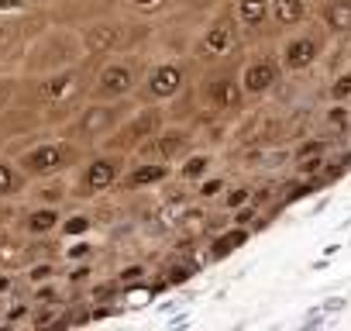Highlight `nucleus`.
Instances as JSON below:
<instances>
[{
  "label": "nucleus",
  "instance_id": "1",
  "mask_svg": "<svg viewBox=\"0 0 351 331\" xmlns=\"http://www.w3.org/2000/svg\"><path fill=\"white\" fill-rule=\"evenodd\" d=\"M80 162V148L73 141H42L21 155V170L28 176H56Z\"/></svg>",
  "mask_w": 351,
  "mask_h": 331
},
{
  "label": "nucleus",
  "instance_id": "2",
  "mask_svg": "<svg viewBox=\"0 0 351 331\" xmlns=\"http://www.w3.org/2000/svg\"><path fill=\"white\" fill-rule=\"evenodd\" d=\"M80 49H83V38H73V35H49L35 45V52L28 56V69L32 73H59V69H69L76 59H80Z\"/></svg>",
  "mask_w": 351,
  "mask_h": 331
},
{
  "label": "nucleus",
  "instance_id": "3",
  "mask_svg": "<svg viewBox=\"0 0 351 331\" xmlns=\"http://www.w3.org/2000/svg\"><path fill=\"white\" fill-rule=\"evenodd\" d=\"M158 131H162V111L158 107H148V111H138L131 121H124L107 138V148H114V152H134V148L152 145V138H158Z\"/></svg>",
  "mask_w": 351,
  "mask_h": 331
},
{
  "label": "nucleus",
  "instance_id": "4",
  "mask_svg": "<svg viewBox=\"0 0 351 331\" xmlns=\"http://www.w3.org/2000/svg\"><path fill=\"white\" fill-rule=\"evenodd\" d=\"M121 114H124V107L117 104V100H107V104H93V107H86L83 114H80V121H76V135L80 138H104V135H114L117 128H121Z\"/></svg>",
  "mask_w": 351,
  "mask_h": 331
},
{
  "label": "nucleus",
  "instance_id": "5",
  "mask_svg": "<svg viewBox=\"0 0 351 331\" xmlns=\"http://www.w3.org/2000/svg\"><path fill=\"white\" fill-rule=\"evenodd\" d=\"M134 83H138V69H134V62H110V66H104V73H100V80H97V97L100 100H124L131 90H134Z\"/></svg>",
  "mask_w": 351,
  "mask_h": 331
},
{
  "label": "nucleus",
  "instance_id": "6",
  "mask_svg": "<svg viewBox=\"0 0 351 331\" xmlns=\"http://www.w3.org/2000/svg\"><path fill=\"white\" fill-rule=\"evenodd\" d=\"M183 83H186V69L180 62H158L145 80V97L148 100H172L183 90Z\"/></svg>",
  "mask_w": 351,
  "mask_h": 331
},
{
  "label": "nucleus",
  "instance_id": "7",
  "mask_svg": "<svg viewBox=\"0 0 351 331\" xmlns=\"http://www.w3.org/2000/svg\"><path fill=\"white\" fill-rule=\"evenodd\" d=\"M83 76L69 66V69H59V73H52L49 80H42L38 83V97L42 100H49V104H69V100H76L80 93H83Z\"/></svg>",
  "mask_w": 351,
  "mask_h": 331
},
{
  "label": "nucleus",
  "instance_id": "8",
  "mask_svg": "<svg viewBox=\"0 0 351 331\" xmlns=\"http://www.w3.org/2000/svg\"><path fill=\"white\" fill-rule=\"evenodd\" d=\"M83 56H110L121 49L124 42V28L114 21H97L90 28H83Z\"/></svg>",
  "mask_w": 351,
  "mask_h": 331
},
{
  "label": "nucleus",
  "instance_id": "9",
  "mask_svg": "<svg viewBox=\"0 0 351 331\" xmlns=\"http://www.w3.org/2000/svg\"><path fill=\"white\" fill-rule=\"evenodd\" d=\"M28 35H32V21L21 18H0V62L21 59L28 49Z\"/></svg>",
  "mask_w": 351,
  "mask_h": 331
},
{
  "label": "nucleus",
  "instance_id": "10",
  "mask_svg": "<svg viewBox=\"0 0 351 331\" xmlns=\"http://www.w3.org/2000/svg\"><path fill=\"white\" fill-rule=\"evenodd\" d=\"M121 176V162L110 159V155H100L93 162H86V170H83V180H80V190L83 194H104L117 183Z\"/></svg>",
  "mask_w": 351,
  "mask_h": 331
},
{
  "label": "nucleus",
  "instance_id": "11",
  "mask_svg": "<svg viewBox=\"0 0 351 331\" xmlns=\"http://www.w3.org/2000/svg\"><path fill=\"white\" fill-rule=\"evenodd\" d=\"M241 90L245 87L234 76H214V80L204 83V100L210 107H217V111H231V107L241 104Z\"/></svg>",
  "mask_w": 351,
  "mask_h": 331
},
{
  "label": "nucleus",
  "instance_id": "12",
  "mask_svg": "<svg viewBox=\"0 0 351 331\" xmlns=\"http://www.w3.org/2000/svg\"><path fill=\"white\" fill-rule=\"evenodd\" d=\"M276 80H279V66H276L272 59H255V62H248L245 73H241L245 93H265Z\"/></svg>",
  "mask_w": 351,
  "mask_h": 331
},
{
  "label": "nucleus",
  "instance_id": "13",
  "mask_svg": "<svg viewBox=\"0 0 351 331\" xmlns=\"http://www.w3.org/2000/svg\"><path fill=\"white\" fill-rule=\"evenodd\" d=\"M234 49V25L231 21H221L214 28H207L204 42H200V52L204 56H228Z\"/></svg>",
  "mask_w": 351,
  "mask_h": 331
},
{
  "label": "nucleus",
  "instance_id": "14",
  "mask_svg": "<svg viewBox=\"0 0 351 331\" xmlns=\"http://www.w3.org/2000/svg\"><path fill=\"white\" fill-rule=\"evenodd\" d=\"M320 45L313 38H293L286 49H282V66L286 69H306L313 59H317Z\"/></svg>",
  "mask_w": 351,
  "mask_h": 331
},
{
  "label": "nucleus",
  "instance_id": "15",
  "mask_svg": "<svg viewBox=\"0 0 351 331\" xmlns=\"http://www.w3.org/2000/svg\"><path fill=\"white\" fill-rule=\"evenodd\" d=\"M190 145H193L190 131H158V138H155V148H158V155H162L165 162L186 155V152H190Z\"/></svg>",
  "mask_w": 351,
  "mask_h": 331
},
{
  "label": "nucleus",
  "instance_id": "16",
  "mask_svg": "<svg viewBox=\"0 0 351 331\" xmlns=\"http://www.w3.org/2000/svg\"><path fill=\"white\" fill-rule=\"evenodd\" d=\"M165 176H169V166H165V159H162V162H148V166H138V170H134L131 176H124L121 183H124L128 190H141V187L162 183Z\"/></svg>",
  "mask_w": 351,
  "mask_h": 331
},
{
  "label": "nucleus",
  "instance_id": "17",
  "mask_svg": "<svg viewBox=\"0 0 351 331\" xmlns=\"http://www.w3.org/2000/svg\"><path fill=\"white\" fill-rule=\"evenodd\" d=\"M324 21L330 32H341L348 35L351 32V0H327V8H324Z\"/></svg>",
  "mask_w": 351,
  "mask_h": 331
},
{
  "label": "nucleus",
  "instance_id": "18",
  "mask_svg": "<svg viewBox=\"0 0 351 331\" xmlns=\"http://www.w3.org/2000/svg\"><path fill=\"white\" fill-rule=\"evenodd\" d=\"M272 18L282 25V28H293L306 18V4L303 0H272Z\"/></svg>",
  "mask_w": 351,
  "mask_h": 331
},
{
  "label": "nucleus",
  "instance_id": "19",
  "mask_svg": "<svg viewBox=\"0 0 351 331\" xmlns=\"http://www.w3.org/2000/svg\"><path fill=\"white\" fill-rule=\"evenodd\" d=\"M269 4L272 0H238V25H245V28L262 25L269 14Z\"/></svg>",
  "mask_w": 351,
  "mask_h": 331
},
{
  "label": "nucleus",
  "instance_id": "20",
  "mask_svg": "<svg viewBox=\"0 0 351 331\" xmlns=\"http://www.w3.org/2000/svg\"><path fill=\"white\" fill-rule=\"evenodd\" d=\"M25 176H28V173L14 170L11 162H0V197H14V194H21V190H25Z\"/></svg>",
  "mask_w": 351,
  "mask_h": 331
},
{
  "label": "nucleus",
  "instance_id": "21",
  "mask_svg": "<svg viewBox=\"0 0 351 331\" xmlns=\"http://www.w3.org/2000/svg\"><path fill=\"white\" fill-rule=\"evenodd\" d=\"M207 170H210V155H190L186 166H183V176H186V180H197V176H204Z\"/></svg>",
  "mask_w": 351,
  "mask_h": 331
},
{
  "label": "nucleus",
  "instance_id": "22",
  "mask_svg": "<svg viewBox=\"0 0 351 331\" xmlns=\"http://www.w3.org/2000/svg\"><path fill=\"white\" fill-rule=\"evenodd\" d=\"M56 211H38V214H32V221H28V228L32 231H52L56 228Z\"/></svg>",
  "mask_w": 351,
  "mask_h": 331
},
{
  "label": "nucleus",
  "instance_id": "23",
  "mask_svg": "<svg viewBox=\"0 0 351 331\" xmlns=\"http://www.w3.org/2000/svg\"><path fill=\"white\" fill-rule=\"evenodd\" d=\"M28 14V0H0V18H21Z\"/></svg>",
  "mask_w": 351,
  "mask_h": 331
},
{
  "label": "nucleus",
  "instance_id": "24",
  "mask_svg": "<svg viewBox=\"0 0 351 331\" xmlns=\"http://www.w3.org/2000/svg\"><path fill=\"white\" fill-rule=\"evenodd\" d=\"M245 238H248L245 231H231V235H224V238H221V242L214 245V252H217V255H228V252H231L234 245H241Z\"/></svg>",
  "mask_w": 351,
  "mask_h": 331
},
{
  "label": "nucleus",
  "instance_id": "25",
  "mask_svg": "<svg viewBox=\"0 0 351 331\" xmlns=\"http://www.w3.org/2000/svg\"><path fill=\"white\" fill-rule=\"evenodd\" d=\"M128 4H131L134 11H145V14H152V11L165 8V0H128Z\"/></svg>",
  "mask_w": 351,
  "mask_h": 331
},
{
  "label": "nucleus",
  "instance_id": "26",
  "mask_svg": "<svg viewBox=\"0 0 351 331\" xmlns=\"http://www.w3.org/2000/svg\"><path fill=\"white\" fill-rule=\"evenodd\" d=\"M11 97H14V80L0 76V107H8V104H11Z\"/></svg>",
  "mask_w": 351,
  "mask_h": 331
},
{
  "label": "nucleus",
  "instance_id": "27",
  "mask_svg": "<svg viewBox=\"0 0 351 331\" xmlns=\"http://www.w3.org/2000/svg\"><path fill=\"white\" fill-rule=\"evenodd\" d=\"M330 93H334L337 100H341V97H351V73H348V76H341V80L334 83V90H330Z\"/></svg>",
  "mask_w": 351,
  "mask_h": 331
},
{
  "label": "nucleus",
  "instance_id": "28",
  "mask_svg": "<svg viewBox=\"0 0 351 331\" xmlns=\"http://www.w3.org/2000/svg\"><path fill=\"white\" fill-rule=\"evenodd\" d=\"M245 201H248V190H231V197H228L231 207H238V204H245Z\"/></svg>",
  "mask_w": 351,
  "mask_h": 331
},
{
  "label": "nucleus",
  "instance_id": "29",
  "mask_svg": "<svg viewBox=\"0 0 351 331\" xmlns=\"http://www.w3.org/2000/svg\"><path fill=\"white\" fill-rule=\"evenodd\" d=\"M69 231H86V218H76V221L69 225Z\"/></svg>",
  "mask_w": 351,
  "mask_h": 331
},
{
  "label": "nucleus",
  "instance_id": "30",
  "mask_svg": "<svg viewBox=\"0 0 351 331\" xmlns=\"http://www.w3.org/2000/svg\"><path fill=\"white\" fill-rule=\"evenodd\" d=\"M0 245H4V242H0Z\"/></svg>",
  "mask_w": 351,
  "mask_h": 331
}]
</instances>
